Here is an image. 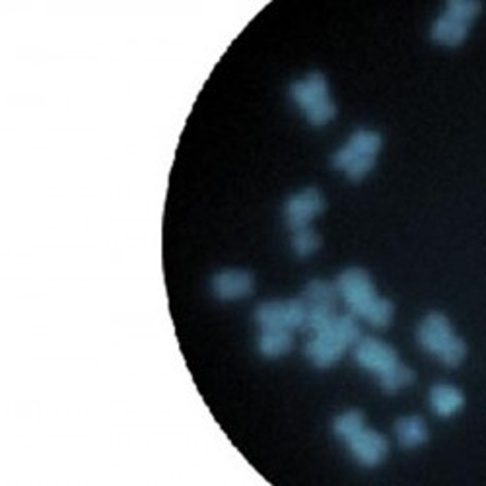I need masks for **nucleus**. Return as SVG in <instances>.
Listing matches in <instances>:
<instances>
[{"mask_svg":"<svg viewBox=\"0 0 486 486\" xmlns=\"http://www.w3.org/2000/svg\"><path fill=\"white\" fill-rule=\"evenodd\" d=\"M308 308L300 298L261 301L253 309V319L261 329H304Z\"/></svg>","mask_w":486,"mask_h":486,"instance_id":"nucleus-1","label":"nucleus"},{"mask_svg":"<svg viewBox=\"0 0 486 486\" xmlns=\"http://www.w3.org/2000/svg\"><path fill=\"white\" fill-rule=\"evenodd\" d=\"M337 286L339 296L344 300V304L349 306L350 313L354 317L366 316V311L377 300V292L374 288V283L370 275L358 267H350L347 271H342L337 276Z\"/></svg>","mask_w":486,"mask_h":486,"instance_id":"nucleus-2","label":"nucleus"},{"mask_svg":"<svg viewBox=\"0 0 486 486\" xmlns=\"http://www.w3.org/2000/svg\"><path fill=\"white\" fill-rule=\"evenodd\" d=\"M325 210V197L317 187L294 193L284 202V220L292 230L308 228L309 222Z\"/></svg>","mask_w":486,"mask_h":486,"instance_id":"nucleus-3","label":"nucleus"},{"mask_svg":"<svg viewBox=\"0 0 486 486\" xmlns=\"http://www.w3.org/2000/svg\"><path fill=\"white\" fill-rule=\"evenodd\" d=\"M255 276L243 268H224L210 276V292L222 301L243 300L253 292Z\"/></svg>","mask_w":486,"mask_h":486,"instance_id":"nucleus-4","label":"nucleus"},{"mask_svg":"<svg viewBox=\"0 0 486 486\" xmlns=\"http://www.w3.org/2000/svg\"><path fill=\"white\" fill-rule=\"evenodd\" d=\"M354 360L358 362L364 370L380 375L399 362L397 352L387 342L374 337H360L354 344Z\"/></svg>","mask_w":486,"mask_h":486,"instance_id":"nucleus-5","label":"nucleus"},{"mask_svg":"<svg viewBox=\"0 0 486 486\" xmlns=\"http://www.w3.org/2000/svg\"><path fill=\"white\" fill-rule=\"evenodd\" d=\"M352 457L360 463L362 467H377L385 461L389 453V441L383 434L370 428L360 430L352 440L347 441Z\"/></svg>","mask_w":486,"mask_h":486,"instance_id":"nucleus-6","label":"nucleus"},{"mask_svg":"<svg viewBox=\"0 0 486 486\" xmlns=\"http://www.w3.org/2000/svg\"><path fill=\"white\" fill-rule=\"evenodd\" d=\"M418 342L426 352L430 354H440V350L446 347V342L453 337L451 333V323L444 316V313L432 311L423 319L418 327Z\"/></svg>","mask_w":486,"mask_h":486,"instance_id":"nucleus-7","label":"nucleus"},{"mask_svg":"<svg viewBox=\"0 0 486 486\" xmlns=\"http://www.w3.org/2000/svg\"><path fill=\"white\" fill-rule=\"evenodd\" d=\"M290 97L306 111L311 105L331 97L327 78L321 72H311L304 80H296L290 84Z\"/></svg>","mask_w":486,"mask_h":486,"instance_id":"nucleus-8","label":"nucleus"},{"mask_svg":"<svg viewBox=\"0 0 486 486\" xmlns=\"http://www.w3.org/2000/svg\"><path fill=\"white\" fill-rule=\"evenodd\" d=\"M344 352H347V347H342L341 342L327 337V334H313V339L304 347L306 358L317 368H331L342 358Z\"/></svg>","mask_w":486,"mask_h":486,"instance_id":"nucleus-9","label":"nucleus"},{"mask_svg":"<svg viewBox=\"0 0 486 486\" xmlns=\"http://www.w3.org/2000/svg\"><path fill=\"white\" fill-rule=\"evenodd\" d=\"M465 405V397L453 385H434L430 389V407L438 416H451Z\"/></svg>","mask_w":486,"mask_h":486,"instance_id":"nucleus-10","label":"nucleus"},{"mask_svg":"<svg viewBox=\"0 0 486 486\" xmlns=\"http://www.w3.org/2000/svg\"><path fill=\"white\" fill-rule=\"evenodd\" d=\"M294 339L292 331L288 329H261V334L257 337V352L263 358H280L290 352Z\"/></svg>","mask_w":486,"mask_h":486,"instance_id":"nucleus-11","label":"nucleus"},{"mask_svg":"<svg viewBox=\"0 0 486 486\" xmlns=\"http://www.w3.org/2000/svg\"><path fill=\"white\" fill-rule=\"evenodd\" d=\"M467 29H469V26L461 24L459 20L444 14V16H440L434 21V24H432L430 36H432V39H434L436 43H440V45L457 47V45H461L463 41H465Z\"/></svg>","mask_w":486,"mask_h":486,"instance_id":"nucleus-12","label":"nucleus"},{"mask_svg":"<svg viewBox=\"0 0 486 486\" xmlns=\"http://www.w3.org/2000/svg\"><path fill=\"white\" fill-rule=\"evenodd\" d=\"M395 436L403 448L413 449L426 444L428 428L420 416H403L395 423Z\"/></svg>","mask_w":486,"mask_h":486,"instance_id":"nucleus-13","label":"nucleus"},{"mask_svg":"<svg viewBox=\"0 0 486 486\" xmlns=\"http://www.w3.org/2000/svg\"><path fill=\"white\" fill-rule=\"evenodd\" d=\"M339 298L337 286L325 283V280H309L300 300L306 308H334V301Z\"/></svg>","mask_w":486,"mask_h":486,"instance_id":"nucleus-14","label":"nucleus"},{"mask_svg":"<svg viewBox=\"0 0 486 486\" xmlns=\"http://www.w3.org/2000/svg\"><path fill=\"white\" fill-rule=\"evenodd\" d=\"M380 385L385 393H397L399 389H403L410 383H415L416 375L415 372L407 368V366H403L401 362H397L395 366H391V368L382 372L380 375Z\"/></svg>","mask_w":486,"mask_h":486,"instance_id":"nucleus-15","label":"nucleus"},{"mask_svg":"<svg viewBox=\"0 0 486 486\" xmlns=\"http://www.w3.org/2000/svg\"><path fill=\"white\" fill-rule=\"evenodd\" d=\"M331 428H333L334 436L344 440V441H349L356 434H358L360 430H364V413H360V410H356V408H350V410H347V413H342L334 418Z\"/></svg>","mask_w":486,"mask_h":486,"instance_id":"nucleus-16","label":"nucleus"},{"mask_svg":"<svg viewBox=\"0 0 486 486\" xmlns=\"http://www.w3.org/2000/svg\"><path fill=\"white\" fill-rule=\"evenodd\" d=\"M347 146L358 156H375L382 148V135L375 131H368V128H358L349 138Z\"/></svg>","mask_w":486,"mask_h":486,"instance_id":"nucleus-17","label":"nucleus"},{"mask_svg":"<svg viewBox=\"0 0 486 486\" xmlns=\"http://www.w3.org/2000/svg\"><path fill=\"white\" fill-rule=\"evenodd\" d=\"M321 247V237L317 232H313L309 226L308 228L294 230V235H292V250L298 257H309L316 253Z\"/></svg>","mask_w":486,"mask_h":486,"instance_id":"nucleus-18","label":"nucleus"},{"mask_svg":"<svg viewBox=\"0 0 486 486\" xmlns=\"http://www.w3.org/2000/svg\"><path fill=\"white\" fill-rule=\"evenodd\" d=\"M393 313H395V306L391 304V301H389L387 298L377 296V300L370 306V309L366 311L364 319L368 321L372 327L385 329L389 325V323H391Z\"/></svg>","mask_w":486,"mask_h":486,"instance_id":"nucleus-19","label":"nucleus"},{"mask_svg":"<svg viewBox=\"0 0 486 486\" xmlns=\"http://www.w3.org/2000/svg\"><path fill=\"white\" fill-rule=\"evenodd\" d=\"M481 8L482 6H481V3H477V0H449L446 14L459 20L461 24L469 26L471 21L481 14Z\"/></svg>","mask_w":486,"mask_h":486,"instance_id":"nucleus-20","label":"nucleus"},{"mask_svg":"<svg viewBox=\"0 0 486 486\" xmlns=\"http://www.w3.org/2000/svg\"><path fill=\"white\" fill-rule=\"evenodd\" d=\"M334 115H337V105H334V102L331 100V97H327V100H323V102H319L316 105H311L309 110H306L308 121L313 127L327 125L329 121H333Z\"/></svg>","mask_w":486,"mask_h":486,"instance_id":"nucleus-21","label":"nucleus"},{"mask_svg":"<svg viewBox=\"0 0 486 486\" xmlns=\"http://www.w3.org/2000/svg\"><path fill=\"white\" fill-rule=\"evenodd\" d=\"M438 356L441 358V362L449 366V368H456V366H459L463 362V358L467 356V344L463 342V339L453 334V337L446 342V347L440 350Z\"/></svg>","mask_w":486,"mask_h":486,"instance_id":"nucleus-22","label":"nucleus"},{"mask_svg":"<svg viewBox=\"0 0 486 486\" xmlns=\"http://www.w3.org/2000/svg\"><path fill=\"white\" fill-rule=\"evenodd\" d=\"M374 166H375V156H358L350 161V166L344 169V174H347L352 181H360L370 174Z\"/></svg>","mask_w":486,"mask_h":486,"instance_id":"nucleus-23","label":"nucleus"}]
</instances>
